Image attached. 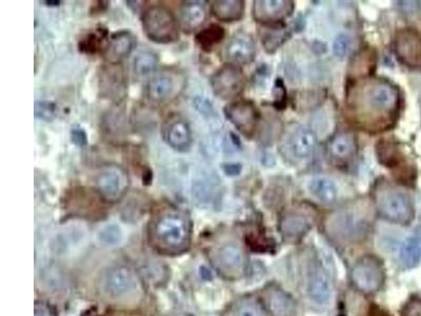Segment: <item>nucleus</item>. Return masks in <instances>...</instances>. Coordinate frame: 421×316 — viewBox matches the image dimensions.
Returning a JSON list of instances; mask_svg holds the SVG:
<instances>
[{
  "label": "nucleus",
  "instance_id": "obj_1",
  "mask_svg": "<svg viewBox=\"0 0 421 316\" xmlns=\"http://www.w3.org/2000/svg\"><path fill=\"white\" fill-rule=\"evenodd\" d=\"M400 108L398 88L381 77L353 80L347 92V116L359 129L386 131L396 123Z\"/></svg>",
  "mask_w": 421,
  "mask_h": 316
},
{
  "label": "nucleus",
  "instance_id": "obj_2",
  "mask_svg": "<svg viewBox=\"0 0 421 316\" xmlns=\"http://www.w3.org/2000/svg\"><path fill=\"white\" fill-rule=\"evenodd\" d=\"M152 239L158 248L168 252H179L190 244L192 224L181 210L166 208L154 218Z\"/></svg>",
  "mask_w": 421,
  "mask_h": 316
},
{
  "label": "nucleus",
  "instance_id": "obj_3",
  "mask_svg": "<svg viewBox=\"0 0 421 316\" xmlns=\"http://www.w3.org/2000/svg\"><path fill=\"white\" fill-rule=\"evenodd\" d=\"M373 196L379 215L388 222L409 225L415 218L411 198L385 179L377 181Z\"/></svg>",
  "mask_w": 421,
  "mask_h": 316
},
{
  "label": "nucleus",
  "instance_id": "obj_4",
  "mask_svg": "<svg viewBox=\"0 0 421 316\" xmlns=\"http://www.w3.org/2000/svg\"><path fill=\"white\" fill-rule=\"evenodd\" d=\"M142 29L149 40L157 43H174L179 38L174 14L164 6H153L145 11Z\"/></svg>",
  "mask_w": 421,
  "mask_h": 316
},
{
  "label": "nucleus",
  "instance_id": "obj_5",
  "mask_svg": "<svg viewBox=\"0 0 421 316\" xmlns=\"http://www.w3.org/2000/svg\"><path fill=\"white\" fill-rule=\"evenodd\" d=\"M350 279L353 287L361 293H376L385 283L383 261L375 255H364L354 264Z\"/></svg>",
  "mask_w": 421,
  "mask_h": 316
},
{
  "label": "nucleus",
  "instance_id": "obj_6",
  "mask_svg": "<svg viewBox=\"0 0 421 316\" xmlns=\"http://www.w3.org/2000/svg\"><path fill=\"white\" fill-rule=\"evenodd\" d=\"M130 179L125 169L117 164H106L95 177V187L99 196L106 201H118L129 188Z\"/></svg>",
  "mask_w": 421,
  "mask_h": 316
},
{
  "label": "nucleus",
  "instance_id": "obj_7",
  "mask_svg": "<svg viewBox=\"0 0 421 316\" xmlns=\"http://www.w3.org/2000/svg\"><path fill=\"white\" fill-rule=\"evenodd\" d=\"M376 155L379 162L393 171L397 181L410 185L415 179V171L405 160L398 145L390 140H381L376 145Z\"/></svg>",
  "mask_w": 421,
  "mask_h": 316
},
{
  "label": "nucleus",
  "instance_id": "obj_8",
  "mask_svg": "<svg viewBox=\"0 0 421 316\" xmlns=\"http://www.w3.org/2000/svg\"><path fill=\"white\" fill-rule=\"evenodd\" d=\"M138 281L135 274L127 266H114L106 272L103 278V289L112 298H125L138 291Z\"/></svg>",
  "mask_w": 421,
  "mask_h": 316
},
{
  "label": "nucleus",
  "instance_id": "obj_9",
  "mask_svg": "<svg viewBox=\"0 0 421 316\" xmlns=\"http://www.w3.org/2000/svg\"><path fill=\"white\" fill-rule=\"evenodd\" d=\"M366 222L356 216L355 211L342 209L330 216L327 222V233L342 242L356 239L364 232Z\"/></svg>",
  "mask_w": 421,
  "mask_h": 316
},
{
  "label": "nucleus",
  "instance_id": "obj_10",
  "mask_svg": "<svg viewBox=\"0 0 421 316\" xmlns=\"http://www.w3.org/2000/svg\"><path fill=\"white\" fill-rule=\"evenodd\" d=\"M315 146V133L308 128L297 127L284 138L281 152L293 162H301L311 157Z\"/></svg>",
  "mask_w": 421,
  "mask_h": 316
},
{
  "label": "nucleus",
  "instance_id": "obj_11",
  "mask_svg": "<svg viewBox=\"0 0 421 316\" xmlns=\"http://www.w3.org/2000/svg\"><path fill=\"white\" fill-rule=\"evenodd\" d=\"M213 92L221 99L238 96L245 88V75L235 64H228L219 69L212 79Z\"/></svg>",
  "mask_w": 421,
  "mask_h": 316
},
{
  "label": "nucleus",
  "instance_id": "obj_12",
  "mask_svg": "<svg viewBox=\"0 0 421 316\" xmlns=\"http://www.w3.org/2000/svg\"><path fill=\"white\" fill-rule=\"evenodd\" d=\"M395 53L405 66L421 70V36L415 30H399L395 36Z\"/></svg>",
  "mask_w": 421,
  "mask_h": 316
},
{
  "label": "nucleus",
  "instance_id": "obj_13",
  "mask_svg": "<svg viewBox=\"0 0 421 316\" xmlns=\"http://www.w3.org/2000/svg\"><path fill=\"white\" fill-rule=\"evenodd\" d=\"M225 114L240 133L246 137H253L259 120V113L253 103L236 101L225 108Z\"/></svg>",
  "mask_w": 421,
  "mask_h": 316
},
{
  "label": "nucleus",
  "instance_id": "obj_14",
  "mask_svg": "<svg viewBox=\"0 0 421 316\" xmlns=\"http://www.w3.org/2000/svg\"><path fill=\"white\" fill-rule=\"evenodd\" d=\"M215 261L219 271L230 277L240 276L246 269L244 250L234 242L221 244L215 255Z\"/></svg>",
  "mask_w": 421,
  "mask_h": 316
},
{
  "label": "nucleus",
  "instance_id": "obj_15",
  "mask_svg": "<svg viewBox=\"0 0 421 316\" xmlns=\"http://www.w3.org/2000/svg\"><path fill=\"white\" fill-rule=\"evenodd\" d=\"M294 2L288 0H258L254 1L253 17L258 23L272 26L292 15Z\"/></svg>",
  "mask_w": 421,
  "mask_h": 316
},
{
  "label": "nucleus",
  "instance_id": "obj_16",
  "mask_svg": "<svg viewBox=\"0 0 421 316\" xmlns=\"http://www.w3.org/2000/svg\"><path fill=\"white\" fill-rule=\"evenodd\" d=\"M262 306L271 316H296L297 313L295 300L277 285L268 286L264 290Z\"/></svg>",
  "mask_w": 421,
  "mask_h": 316
},
{
  "label": "nucleus",
  "instance_id": "obj_17",
  "mask_svg": "<svg viewBox=\"0 0 421 316\" xmlns=\"http://www.w3.org/2000/svg\"><path fill=\"white\" fill-rule=\"evenodd\" d=\"M256 55L255 43L247 34H236L228 43L225 56L232 64H247Z\"/></svg>",
  "mask_w": 421,
  "mask_h": 316
},
{
  "label": "nucleus",
  "instance_id": "obj_18",
  "mask_svg": "<svg viewBox=\"0 0 421 316\" xmlns=\"http://www.w3.org/2000/svg\"><path fill=\"white\" fill-rule=\"evenodd\" d=\"M308 293L312 300L319 305L330 302L332 295L331 281L320 265L311 266L308 276Z\"/></svg>",
  "mask_w": 421,
  "mask_h": 316
},
{
  "label": "nucleus",
  "instance_id": "obj_19",
  "mask_svg": "<svg viewBox=\"0 0 421 316\" xmlns=\"http://www.w3.org/2000/svg\"><path fill=\"white\" fill-rule=\"evenodd\" d=\"M164 138L171 148L178 152H186L192 145V131L186 120L175 118L164 127Z\"/></svg>",
  "mask_w": 421,
  "mask_h": 316
},
{
  "label": "nucleus",
  "instance_id": "obj_20",
  "mask_svg": "<svg viewBox=\"0 0 421 316\" xmlns=\"http://www.w3.org/2000/svg\"><path fill=\"white\" fill-rule=\"evenodd\" d=\"M311 229V222L307 216L297 212H288L282 215L279 231L286 242H298Z\"/></svg>",
  "mask_w": 421,
  "mask_h": 316
},
{
  "label": "nucleus",
  "instance_id": "obj_21",
  "mask_svg": "<svg viewBox=\"0 0 421 316\" xmlns=\"http://www.w3.org/2000/svg\"><path fill=\"white\" fill-rule=\"evenodd\" d=\"M329 155L337 164L350 162L357 150L355 135L350 131L338 132L330 142Z\"/></svg>",
  "mask_w": 421,
  "mask_h": 316
},
{
  "label": "nucleus",
  "instance_id": "obj_22",
  "mask_svg": "<svg viewBox=\"0 0 421 316\" xmlns=\"http://www.w3.org/2000/svg\"><path fill=\"white\" fill-rule=\"evenodd\" d=\"M135 43V38L130 32L121 31L115 33L106 45V60L110 64H119L132 53Z\"/></svg>",
  "mask_w": 421,
  "mask_h": 316
},
{
  "label": "nucleus",
  "instance_id": "obj_23",
  "mask_svg": "<svg viewBox=\"0 0 421 316\" xmlns=\"http://www.w3.org/2000/svg\"><path fill=\"white\" fill-rule=\"evenodd\" d=\"M176 79L168 73H162L152 77L147 86V96L156 103H164L172 98L176 94Z\"/></svg>",
  "mask_w": 421,
  "mask_h": 316
},
{
  "label": "nucleus",
  "instance_id": "obj_24",
  "mask_svg": "<svg viewBox=\"0 0 421 316\" xmlns=\"http://www.w3.org/2000/svg\"><path fill=\"white\" fill-rule=\"evenodd\" d=\"M179 16L180 26L184 31L192 32L198 29L207 19L205 2H182L181 6H180Z\"/></svg>",
  "mask_w": 421,
  "mask_h": 316
},
{
  "label": "nucleus",
  "instance_id": "obj_25",
  "mask_svg": "<svg viewBox=\"0 0 421 316\" xmlns=\"http://www.w3.org/2000/svg\"><path fill=\"white\" fill-rule=\"evenodd\" d=\"M245 2L242 0H219L212 4V13L225 23L240 21L244 16Z\"/></svg>",
  "mask_w": 421,
  "mask_h": 316
},
{
  "label": "nucleus",
  "instance_id": "obj_26",
  "mask_svg": "<svg viewBox=\"0 0 421 316\" xmlns=\"http://www.w3.org/2000/svg\"><path fill=\"white\" fill-rule=\"evenodd\" d=\"M84 242L82 231H64V233L56 235L51 244V249L54 254L66 256L79 248Z\"/></svg>",
  "mask_w": 421,
  "mask_h": 316
},
{
  "label": "nucleus",
  "instance_id": "obj_27",
  "mask_svg": "<svg viewBox=\"0 0 421 316\" xmlns=\"http://www.w3.org/2000/svg\"><path fill=\"white\" fill-rule=\"evenodd\" d=\"M376 64V55L371 49L361 50L356 54L350 66L351 77L354 80L370 77Z\"/></svg>",
  "mask_w": 421,
  "mask_h": 316
},
{
  "label": "nucleus",
  "instance_id": "obj_28",
  "mask_svg": "<svg viewBox=\"0 0 421 316\" xmlns=\"http://www.w3.org/2000/svg\"><path fill=\"white\" fill-rule=\"evenodd\" d=\"M312 196L323 203H333L337 199L338 190L335 183L327 177H314L309 184Z\"/></svg>",
  "mask_w": 421,
  "mask_h": 316
},
{
  "label": "nucleus",
  "instance_id": "obj_29",
  "mask_svg": "<svg viewBox=\"0 0 421 316\" xmlns=\"http://www.w3.org/2000/svg\"><path fill=\"white\" fill-rule=\"evenodd\" d=\"M158 66V57L153 52H141L138 54L133 62V70L136 77H151Z\"/></svg>",
  "mask_w": 421,
  "mask_h": 316
},
{
  "label": "nucleus",
  "instance_id": "obj_30",
  "mask_svg": "<svg viewBox=\"0 0 421 316\" xmlns=\"http://www.w3.org/2000/svg\"><path fill=\"white\" fill-rule=\"evenodd\" d=\"M288 38H290V33L284 28H270L262 32V43L268 53H274L288 40Z\"/></svg>",
  "mask_w": 421,
  "mask_h": 316
},
{
  "label": "nucleus",
  "instance_id": "obj_31",
  "mask_svg": "<svg viewBox=\"0 0 421 316\" xmlns=\"http://www.w3.org/2000/svg\"><path fill=\"white\" fill-rule=\"evenodd\" d=\"M225 38V30L219 25H211L197 33L196 41L203 50L210 51Z\"/></svg>",
  "mask_w": 421,
  "mask_h": 316
},
{
  "label": "nucleus",
  "instance_id": "obj_32",
  "mask_svg": "<svg viewBox=\"0 0 421 316\" xmlns=\"http://www.w3.org/2000/svg\"><path fill=\"white\" fill-rule=\"evenodd\" d=\"M97 239L106 247H117L125 240V233L119 225L108 224L97 233Z\"/></svg>",
  "mask_w": 421,
  "mask_h": 316
},
{
  "label": "nucleus",
  "instance_id": "obj_33",
  "mask_svg": "<svg viewBox=\"0 0 421 316\" xmlns=\"http://www.w3.org/2000/svg\"><path fill=\"white\" fill-rule=\"evenodd\" d=\"M400 259L408 268L416 267L421 259V248L417 238H410L403 244L400 250Z\"/></svg>",
  "mask_w": 421,
  "mask_h": 316
},
{
  "label": "nucleus",
  "instance_id": "obj_34",
  "mask_svg": "<svg viewBox=\"0 0 421 316\" xmlns=\"http://www.w3.org/2000/svg\"><path fill=\"white\" fill-rule=\"evenodd\" d=\"M106 34H108L106 30L103 29H99L93 33L88 34L79 43L80 51L88 54H95L101 51L105 45Z\"/></svg>",
  "mask_w": 421,
  "mask_h": 316
},
{
  "label": "nucleus",
  "instance_id": "obj_35",
  "mask_svg": "<svg viewBox=\"0 0 421 316\" xmlns=\"http://www.w3.org/2000/svg\"><path fill=\"white\" fill-rule=\"evenodd\" d=\"M55 103L47 101H37L34 105V114L41 120L51 121L55 118Z\"/></svg>",
  "mask_w": 421,
  "mask_h": 316
},
{
  "label": "nucleus",
  "instance_id": "obj_36",
  "mask_svg": "<svg viewBox=\"0 0 421 316\" xmlns=\"http://www.w3.org/2000/svg\"><path fill=\"white\" fill-rule=\"evenodd\" d=\"M235 316H264V309L258 303L247 300L238 307Z\"/></svg>",
  "mask_w": 421,
  "mask_h": 316
},
{
  "label": "nucleus",
  "instance_id": "obj_37",
  "mask_svg": "<svg viewBox=\"0 0 421 316\" xmlns=\"http://www.w3.org/2000/svg\"><path fill=\"white\" fill-rule=\"evenodd\" d=\"M351 47V40L346 34H339L333 43L334 54L338 58H344Z\"/></svg>",
  "mask_w": 421,
  "mask_h": 316
},
{
  "label": "nucleus",
  "instance_id": "obj_38",
  "mask_svg": "<svg viewBox=\"0 0 421 316\" xmlns=\"http://www.w3.org/2000/svg\"><path fill=\"white\" fill-rule=\"evenodd\" d=\"M401 316H421V298H413L408 300L401 310Z\"/></svg>",
  "mask_w": 421,
  "mask_h": 316
},
{
  "label": "nucleus",
  "instance_id": "obj_39",
  "mask_svg": "<svg viewBox=\"0 0 421 316\" xmlns=\"http://www.w3.org/2000/svg\"><path fill=\"white\" fill-rule=\"evenodd\" d=\"M71 140L75 146L84 147L88 142V136L82 128H74L71 131Z\"/></svg>",
  "mask_w": 421,
  "mask_h": 316
},
{
  "label": "nucleus",
  "instance_id": "obj_40",
  "mask_svg": "<svg viewBox=\"0 0 421 316\" xmlns=\"http://www.w3.org/2000/svg\"><path fill=\"white\" fill-rule=\"evenodd\" d=\"M274 95L275 97H276V103H275V105H276L277 108L281 109V106L284 107L286 97V89H284L281 79H277L276 84H275Z\"/></svg>",
  "mask_w": 421,
  "mask_h": 316
},
{
  "label": "nucleus",
  "instance_id": "obj_41",
  "mask_svg": "<svg viewBox=\"0 0 421 316\" xmlns=\"http://www.w3.org/2000/svg\"><path fill=\"white\" fill-rule=\"evenodd\" d=\"M221 168L228 176H237L242 171V166L240 164H223Z\"/></svg>",
  "mask_w": 421,
  "mask_h": 316
},
{
  "label": "nucleus",
  "instance_id": "obj_42",
  "mask_svg": "<svg viewBox=\"0 0 421 316\" xmlns=\"http://www.w3.org/2000/svg\"><path fill=\"white\" fill-rule=\"evenodd\" d=\"M45 4L49 6H60V4H62V2H60V1H45Z\"/></svg>",
  "mask_w": 421,
  "mask_h": 316
},
{
  "label": "nucleus",
  "instance_id": "obj_43",
  "mask_svg": "<svg viewBox=\"0 0 421 316\" xmlns=\"http://www.w3.org/2000/svg\"><path fill=\"white\" fill-rule=\"evenodd\" d=\"M35 316H45V315H43V311H41V312H39L38 310H36V315Z\"/></svg>",
  "mask_w": 421,
  "mask_h": 316
}]
</instances>
